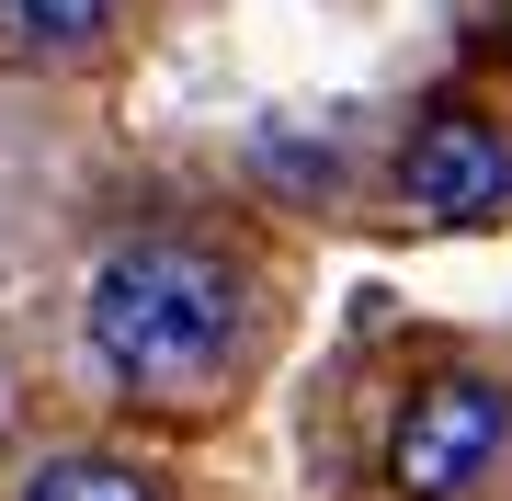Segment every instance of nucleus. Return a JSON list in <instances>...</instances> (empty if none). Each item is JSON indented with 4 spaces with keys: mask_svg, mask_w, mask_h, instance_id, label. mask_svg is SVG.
<instances>
[{
    "mask_svg": "<svg viewBox=\"0 0 512 501\" xmlns=\"http://www.w3.org/2000/svg\"><path fill=\"white\" fill-rule=\"evenodd\" d=\"M80 331L126 399H205L239 353V274L205 240H114L92 262Z\"/></svg>",
    "mask_w": 512,
    "mask_h": 501,
    "instance_id": "1",
    "label": "nucleus"
},
{
    "mask_svg": "<svg viewBox=\"0 0 512 501\" xmlns=\"http://www.w3.org/2000/svg\"><path fill=\"white\" fill-rule=\"evenodd\" d=\"M501 445H512V388L456 365V376H433V388H410L399 433H387V479L410 501H467L501 467Z\"/></svg>",
    "mask_w": 512,
    "mask_h": 501,
    "instance_id": "2",
    "label": "nucleus"
},
{
    "mask_svg": "<svg viewBox=\"0 0 512 501\" xmlns=\"http://www.w3.org/2000/svg\"><path fill=\"white\" fill-rule=\"evenodd\" d=\"M12 501H160V479L126 456H46V467H23Z\"/></svg>",
    "mask_w": 512,
    "mask_h": 501,
    "instance_id": "5",
    "label": "nucleus"
},
{
    "mask_svg": "<svg viewBox=\"0 0 512 501\" xmlns=\"http://www.w3.org/2000/svg\"><path fill=\"white\" fill-rule=\"evenodd\" d=\"M501 57H512V0H501Z\"/></svg>",
    "mask_w": 512,
    "mask_h": 501,
    "instance_id": "6",
    "label": "nucleus"
},
{
    "mask_svg": "<svg viewBox=\"0 0 512 501\" xmlns=\"http://www.w3.org/2000/svg\"><path fill=\"white\" fill-rule=\"evenodd\" d=\"M126 0H0V57H80L114 35Z\"/></svg>",
    "mask_w": 512,
    "mask_h": 501,
    "instance_id": "4",
    "label": "nucleus"
},
{
    "mask_svg": "<svg viewBox=\"0 0 512 501\" xmlns=\"http://www.w3.org/2000/svg\"><path fill=\"white\" fill-rule=\"evenodd\" d=\"M399 194H410L433 228H490V217H512V137L490 126V114H467V103L421 114L410 149H399Z\"/></svg>",
    "mask_w": 512,
    "mask_h": 501,
    "instance_id": "3",
    "label": "nucleus"
}]
</instances>
